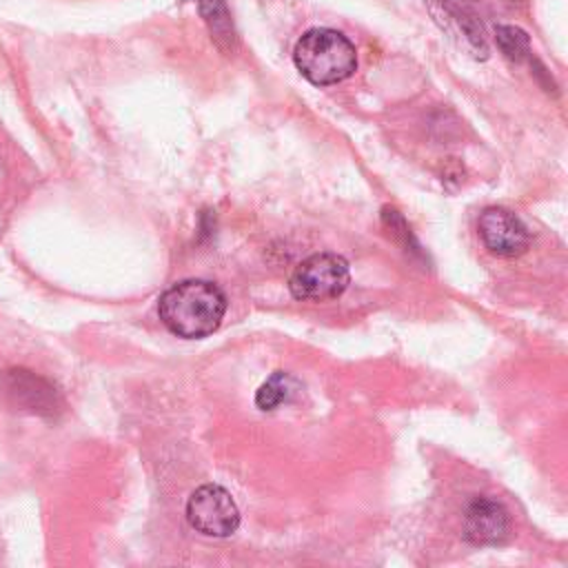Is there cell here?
I'll use <instances>...</instances> for the list:
<instances>
[{
    "label": "cell",
    "mask_w": 568,
    "mask_h": 568,
    "mask_svg": "<svg viewBox=\"0 0 568 568\" xmlns=\"http://www.w3.org/2000/svg\"><path fill=\"white\" fill-rule=\"evenodd\" d=\"M297 393V382L284 371H275L255 393V406L260 410H275L282 404H288Z\"/></svg>",
    "instance_id": "30bf717a"
},
{
    "label": "cell",
    "mask_w": 568,
    "mask_h": 568,
    "mask_svg": "<svg viewBox=\"0 0 568 568\" xmlns=\"http://www.w3.org/2000/svg\"><path fill=\"white\" fill-rule=\"evenodd\" d=\"M197 7L213 42L224 53H231L237 44V36H235V27H233L226 0H197Z\"/></svg>",
    "instance_id": "9c48e42d"
},
{
    "label": "cell",
    "mask_w": 568,
    "mask_h": 568,
    "mask_svg": "<svg viewBox=\"0 0 568 568\" xmlns=\"http://www.w3.org/2000/svg\"><path fill=\"white\" fill-rule=\"evenodd\" d=\"M226 313V295L209 280H182L158 300L162 324L178 337L200 339L217 331Z\"/></svg>",
    "instance_id": "6da1fadb"
},
{
    "label": "cell",
    "mask_w": 568,
    "mask_h": 568,
    "mask_svg": "<svg viewBox=\"0 0 568 568\" xmlns=\"http://www.w3.org/2000/svg\"><path fill=\"white\" fill-rule=\"evenodd\" d=\"M439 9H442V13L433 11L435 20H437L439 24L450 22V24H453V29H450V31H453L455 36L464 38V44H466L468 49H473V51H475V55L486 58L488 47H486V38H484L481 24H479L470 13H466L464 9H459V7L450 4L448 0H442V2H439Z\"/></svg>",
    "instance_id": "ba28073f"
},
{
    "label": "cell",
    "mask_w": 568,
    "mask_h": 568,
    "mask_svg": "<svg viewBox=\"0 0 568 568\" xmlns=\"http://www.w3.org/2000/svg\"><path fill=\"white\" fill-rule=\"evenodd\" d=\"M510 537L508 510L488 497H477L464 515V539L475 546H497Z\"/></svg>",
    "instance_id": "8992f818"
},
{
    "label": "cell",
    "mask_w": 568,
    "mask_h": 568,
    "mask_svg": "<svg viewBox=\"0 0 568 568\" xmlns=\"http://www.w3.org/2000/svg\"><path fill=\"white\" fill-rule=\"evenodd\" d=\"M293 60L297 71L317 87L337 84L357 69L353 42L344 33L324 27L311 29L297 40Z\"/></svg>",
    "instance_id": "7a4b0ae2"
},
{
    "label": "cell",
    "mask_w": 568,
    "mask_h": 568,
    "mask_svg": "<svg viewBox=\"0 0 568 568\" xmlns=\"http://www.w3.org/2000/svg\"><path fill=\"white\" fill-rule=\"evenodd\" d=\"M186 521L206 537H229L240 526V510L226 488L204 484L186 501Z\"/></svg>",
    "instance_id": "277c9868"
},
{
    "label": "cell",
    "mask_w": 568,
    "mask_h": 568,
    "mask_svg": "<svg viewBox=\"0 0 568 568\" xmlns=\"http://www.w3.org/2000/svg\"><path fill=\"white\" fill-rule=\"evenodd\" d=\"M477 233L484 246L499 257H517L530 244V233L524 222L501 206H490L479 215Z\"/></svg>",
    "instance_id": "5b68a950"
},
{
    "label": "cell",
    "mask_w": 568,
    "mask_h": 568,
    "mask_svg": "<svg viewBox=\"0 0 568 568\" xmlns=\"http://www.w3.org/2000/svg\"><path fill=\"white\" fill-rule=\"evenodd\" d=\"M351 282L348 262L337 253H315L302 260L291 280L288 288L295 300L302 302H328L337 300Z\"/></svg>",
    "instance_id": "3957f363"
},
{
    "label": "cell",
    "mask_w": 568,
    "mask_h": 568,
    "mask_svg": "<svg viewBox=\"0 0 568 568\" xmlns=\"http://www.w3.org/2000/svg\"><path fill=\"white\" fill-rule=\"evenodd\" d=\"M497 47L501 53L513 62H524L530 55V40L528 36L517 27H497L495 31Z\"/></svg>",
    "instance_id": "8fae6325"
},
{
    "label": "cell",
    "mask_w": 568,
    "mask_h": 568,
    "mask_svg": "<svg viewBox=\"0 0 568 568\" xmlns=\"http://www.w3.org/2000/svg\"><path fill=\"white\" fill-rule=\"evenodd\" d=\"M4 388L18 406H24L31 413L55 415V410H58L55 388L47 379L33 375L31 371H24V368L7 371Z\"/></svg>",
    "instance_id": "52a82bcc"
}]
</instances>
